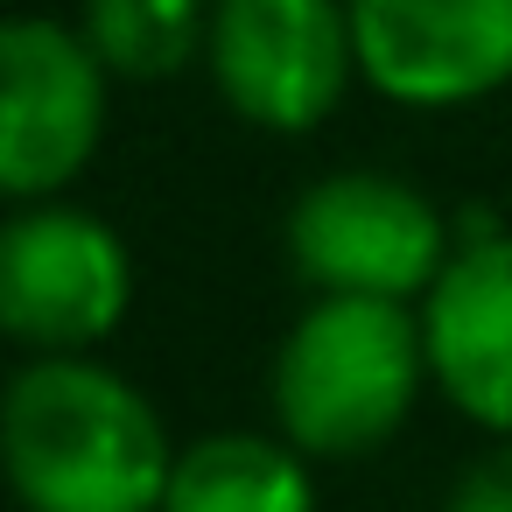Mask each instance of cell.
I'll return each instance as SVG.
<instances>
[{
	"label": "cell",
	"mask_w": 512,
	"mask_h": 512,
	"mask_svg": "<svg viewBox=\"0 0 512 512\" xmlns=\"http://www.w3.org/2000/svg\"><path fill=\"white\" fill-rule=\"evenodd\" d=\"M0 456L29 512H162L176 477L162 414L92 358H36L8 379Z\"/></svg>",
	"instance_id": "6da1fadb"
},
{
	"label": "cell",
	"mask_w": 512,
	"mask_h": 512,
	"mask_svg": "<svg viewBox=\"0 0 512 512\" xmlns=\"http://www.w3.org/2000/svg\"><path fill=\"white\" fill-rule=\"evenodd\" d=\"M428 372L421 316L372 295H323L274 358V414L302 456L379 449Z\"/></svg>",
	"instance_id": "7a4b0ae2"
},
{
	"label": "cell",
	"mask_w": 512,
	"mask_h": 512,
	"mask_svg": "<svg viewBox=\"0 0 512 512\" xmlns=\"http://www.w3.org/2000/svg\"><path fill=\"white\" fill-rule=\"evenodd\" d=\"M288 253L323 295H372V302L435 288L442 267L456 260L442 211L421 190L372 169L309 183L288 211Z\"/></svg>",
	"instance_id": "3957f363"
},
{
	"label": "cell",
	"mask_w": 512,
	"mask_h": 512,
	"mask_svg": "<svg viewBox=\"0 0 512 512\" xmlns=\"http://www.w3.org/2000/svg\"><path fill=\"white\" fill-rule=\"evenodd\" d=\"M204 50L232 113L274 134L323 127L358 64L351 8L337 0H218Z\"/></svg>",
	"instance_id": "277c9868"
},
{
	"label": "cell",
	"mask_w": 512,
	"mask_h": 512,
	"mask_svg": "<svg viewBox=\"0 0 512 512\" xmlns=\"http://www.w3.org/2000/svg\"><path fill=\"white\" fill-rule=\"evenodd\" d=\"M127 316V246L92 211H15L0 232V323L8 337L71 358Z\"/></svg>",
	"instance_id": "5b68a950"
},
{
	"label": "cell",
	"mask_w": 512,
	"mask_h": 512,
	"mask_svg": "<svg viewBox=\"0 0 512 512\" xmlns=\"http://www.w3.org/2000/svg\"><path fill=\"white\" fill-rule=\"evenodd\" d=\"M106 127V64L85 36L22 15L0 29V183L8 197L64 190Z\"/></svg>",
	"instance_id": "8992f818"
},
{
	"label": "cell",
	"mask_w": 512,
	"mask_h": 512,
	"mask_svg": "<svg viewBox=\"0 0 512 512\" xmlns=\"http://www.w3.org/2000/svg\"><path fill=\"white\" fill-rule=\"evenodd\" d=\"M358 71L400 106H470L512 78V0H344Z\"/></svg>",
	"instance_id": "52a82bcc"
},
{
	"label": "cell",
	"mask_w": 512,
	"mask_h": 512,
	"mask_svg": "<svg viewBox=\"0 0 512 512\" xmlns=\"http://www.w3.org/2000/svg\"><path fill=\"white\" fill-rule=\"evenodd\" d=\"M435 386L491 435L512 442V239L463 246L421 309Z\"/></svg>",
	"instance_id": "ba28073f"
},
{
	"label": "cell",
	"mask_w": 512,
	"mask_h": 512,
	"mask_svg": "<svg viewBox=\"0 0 512 512\" xmlns=\"http://www.w3.org/2000/svg\"><path fill=\"white\" fill-rule=\"evenodd\" d=\"M162 512H316V484L295 442L274 435H204L176 449Z\"/></svg>",
	"instance_id": "9c48e42d"
},
{
	"label": "cell",
	"mask_w": 512,
	"mask_h": 512,
	"mask_svg": "<svg viewBox=\"0 0 512 512\" xmlns=\"http://www.w3.org/2000/svg\"><path fill=\"white\" fill-rule=\"evenodd\" d=\"M85 43L120 78H169L204 36V0H85Z\"/></svg>",
	"instance_id": "30bf717a"
},
{
	"label": "cell",
	"mask_w": 512,
	"mask_h": 512,
	"mask_svg": "<svg viewBox=\"0 0 512 512\" xmlns=\"http://www.w3.org/2000/svg\"><path fill=\"white\" fill-rule=\"evenodd\" d=\"M442 512H512V442H498L477 463H463V477L449 484Z\"/></svg>",
	"instance_id": "8fae6325"
}]
</instances>
